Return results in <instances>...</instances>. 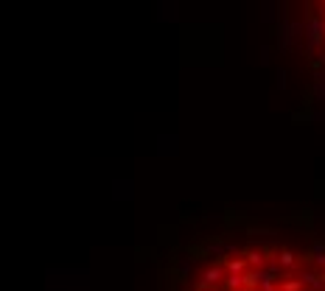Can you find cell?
I'll return each instance as SVG.
<instances>
[{
  "instance_id": "obj_1",
  "label": "cell",
  "mask_w": 325,
  "mask_h": 291,
  "mask_svg": "<svg viewBox=\"0 0 325 291\" xmlns=\"http://www.w3.org/2000/svg\"><path fill=\"white\" fill-rule=\"evenodd\" d=\"M303 14L314 56H320L325 65V0H303Z\"/></svg>"
}]
</instances>
